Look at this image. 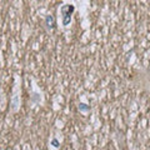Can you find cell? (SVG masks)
I'll list each match as a JSON object with an SVG mask.
<instances>
[{
  "mask_svg": "<svg viewBox=\"0 0 150 150\" xmlns=\"http://www.w3.org/2000/svg\"><path fill=\"white\" fill-rule=\"evenodd\" d=\"M75 10V6L74 5H63L60 11H61V15H63V25L64 26H68L71 21V14L74 13Z\"/></svg>",
  "mask_w": 150,
  "mask_h": 150,
  "instance_id": "1",
  "label": "cell"
},
{
  "mask_svg": "<svg viewBox=\"0 0 150 150\" xmlns=\"http://www.w3.org/2000/svg\"><path fill=\"white\" fill-rule=\"evenodd\" d=\"M45 25L48 28V30H53L55 28V19L51 16V15H48L45 18Z\"/></svg>",
  "mask_w": 150,
  "mask_h": 150,
  "instance_id": "2",
  "label": "cell"
},
{
  "mask_svg": "<svg viewBox=\"0 0 150 150\" xmlns=\"http://www.w3.org/2000/svg\"><path fill=\"white\" fill-rule=\"evenodd\" d=\"M79 110L83 111V113H88L90 110V106H88L86 104H83V103H81V104H79Z\"/></svg>",
  "mask_w": 150,
  "mask_h": 150,
  "instance_id": "3",
  "label": "cell"
},
{
  "mask_svg": "<svg viewBox=\"0 0 150 150\" xmlns=\"http://www.w3.org/2000/svg\"><path fill=\"white\" fill-rule=\"evenodd\" d=\"M51 145L54 146V148H59V146H60V143H59L58 139H53L51 140Z\"/></svg>",
  "mask_w": 150,
  "mask_h": 150,
  "instance_id": "4",
  "label": "cell"
},
{
  "mask_svg": "<svg viewBox=\"0 0 150 150\" xmlns=\"http://www.w3.org/2000/svg\"><path fill=\"white\" fill-rule=\"evenodd\" d=\"M18 108V96H15L14 98V100H13V109H16Z\"/></svg>",
  "mask_w": 150,
  "mask_h": 150,
  "instance_id": "5",
  "label": "cell"
},
{
  "mask_svg": "<svg viewBox=\"0 0 150 150\" xmlns=\"http://www.w3.org/2000/svg\"><path fill=\"white\" fill-rule=\"evenodd\" d=\"M36 100H40V95L34 94V95H33V101H36Z\"/></svg>",
  "mask_w": 150,
  "mask_h": 150,
  "instance_id": "6",
  "label": "cell"
}]
</instances>
